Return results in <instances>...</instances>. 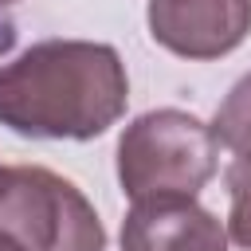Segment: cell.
<instances>
[{"label": "cell", "instance_id": "cell-1", "mask_svg": "<svg viewBox=\"0 0 251 251\" xmlns=\"http://www.w3.org/2000/svg\"><path fill=\"white\" fill-rule=\"evenodd\" d=\"M129 102L126 63L110 43L43 39L0 67V126L20 137L90 141Z\"/></svg>", "mask_w": 251, "mask_h": 251}, {"label": "cell", "instance_id": "cell-2", "mask_svg": "<svg viewBox=\"0 0 251 251\" xmlns=\"http://www.w3.org/2000/svg\"><path fill=\"white\" fill-rule=\"evenodd\" d=\"M220 165V141L188 110H149L133 118L118 141L122 192L137 200L196 196Z\"/></svg>", "mask_w": 251, "mask_h": 251}, {"label": "cell", "instance_id": "cell-3", "mask_svg": "<svg viewBox=\"0 0 251 251\" xmlns=\"http://www.w3.org/2000/svg\"><path fill=\"white\" fill-rule=\"evenodd\" d=\"M0 231L24 251H106V227L94 204L43 165H12L0 196Z\"/></svg>", "mask_w": 251, "mask_h": 251}, {"label": "cell", "instance_id": "cell-4", "mask_svg": "<svg viewBox=\"0 0 251 251\" xmlns=\"http://www.w3.org/2000/svg\"><path fill=\"white\" fill-rule=\"evenodd\" d=\"M251 31V0H149V35L180 59H220Z\"/></svg>", "mask_w": 251, "mask_h": 251}, {"label": "cell", "instance_id": "cell-5", "mask_svg": "<svg viewBox=\"0 0 251 251\" xmlns=\"http://www.w3.org/2000/svg\"><path fill=\"white\" fill-rule=\"evenodd\" d=\"M122 251H227V231L196 196L137 200L122 220Z\"/></svg>", "mask_w": 251, "mask_h": 251}, {"label": "cell", "instance_id": "cell-6", "mask_svg": "<svg viewBox=\"0 0 251 251\" xmlns=\"http://www.w3.org/2000/svg\"><path fill=\"white\" fill-rule=\"evenodd\" d=\"M212 133L235 161H251V75H243L227 90V98L216 110Z\"/></svg>", "mask_w": 251, "mask_h": 251}, {"label": "cell", "instance_id": "cell-7", "mask_svg": "<svg viewBox=\"0 0 251 251\" xmlns=\"http://www.w3.org/2000/svg\"><path fill=\"white\" fill-rule=\"evenodd\" d=\"M231 208H227V235L251 251V161H231L224 173Z\"/></svg>", "mask_w": 251, "mask_h": 251}, {"label": "cell", "instance_id": "cell-8", "mask_svg": "<svg viewBox=\"0 0 251 251\" xmlns=\"http://www.w3.org/2000/svg\"><path fill=\"white\" fill-rule=\"evenodd\" d=\"M0 251H24V247H20V243H16L8 231H0Z\"/></svg>", "mask_w": 251, "mask_h": 251}, {"label": "cell", "instance_id": "cell-9", "mask_svg": "<svg viewBox=\"0 0 251 251\" xmlns=\"http://www.w3.org/2000/svg\"><path fill=\"white\" fill-rule=\"evenodd\" d=\"M8 176H12V165H0V196H4V188H8Z\"/></svg>", "mask_w": 251, "mask_h": 251}, {"label": "cell", "instance_id": "cell-10", "mask_svg": "<svg viewBox=\"0 0 251 251\" xmlns=\"http://www.w3.org/2000/svg\"><path fill=\"white\" fill-rule=\"evenodd\" d=\"M0 4H16V0H0Z\"/></svg>", "mask_w": 251, "mask_h": 251}]
</instances>
